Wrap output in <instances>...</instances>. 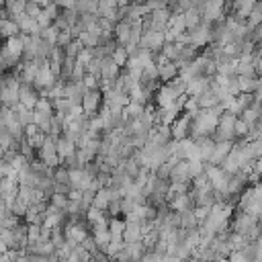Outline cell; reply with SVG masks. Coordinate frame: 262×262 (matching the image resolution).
<instances>
[{
    "label": "cell",
    "instance_id": "obj_43",
    "mask_svg": "<svg viewBox=\"0 0 262 262\" xmlns=\"http://www.w3.org/2000/svg\"><path fill=\"white\" fill-rule=\"evenodd\" d=\"M39 235H41V223H29V229H27L29 242H37Z\"/></svg>",
    "mask_w": 262,
    "mask_h": 262
},
{
    "label": "cell",
    "instance_id": "obj_2",
    "mask_svg": "<svg viewBox=\"0 0 262 262\" xmlns=\"http://www.w3.org/2000/svg\"><path fill=\"white\" fill-rule=\"evenodd\" d=\"M235 119L237 117L233 113H229V111H223L219 115V123H217V129H215V141H219V139H231L235 135V131H233Z\"/></svg>",
    "mask_w": 262,
    "mask_h": 262
},
{
    "label": "cell",
    "instance_id": "obj_27",
    "mask_svg": "<svg viewBox=\"0 0 262 262\" xmlns=\"http://www.w3.org/2000/svg\"><path fill=\"white\" fill-rule=\"evenodd\" d=\"M10 18H14V20H16V25L20 27V33H29V31H31V27H33V23H35V18H33V16H29L25 10H23V12H18V14H14V16H10Z\"/></svg>",
    "mask_w": 262,
    "mask_h": 262
},
{
    "label": "cell",
    "instance_id": "obj_29",
    "mask_svg": "<svg viewBox=\"0 0 262 262\" xmlns=\"http://www.w3.org/2000/svg\"><path fill=\"white\" fill-rule=\"evenodd\" d=\"M235 82H237V90L239 92H254L258 88V84H256V80L252 76H237Z\"/></svg>",
    "mask_w": 262,
    "mask_h": 262
},
{
    "label": "cell",
    "instance_id": "obj_5",
    "mask_svg": "<svg viewBox=\"0 0 262 262\" xmlns=\"http://www.w3.org/2000/svg\"><path fill=\"white\" fill-rule=\"evenodd\" d=\"M166 43V37H164V31H154V29H145L141 33V39H139V45L141 47H147L151 51H160Z\"/></svg>",
    "mask_w": 262,
    "mask_h": 262
},
{
    "label": "cell",
    "instance_id": "obj_22",
    "mask_svg": "<svg viewBox=\"0 0 262 262\" xmlns=\"http://www.w3.org/2000/svg\"><path fill=\"white\" fill-rule=\"evenodd\" d=\"M166 29H172L176 35L184 33L186 31V20H184V12H172L170 18H168V27Z\"/></svg>",
    "mask_w": 262,
    "mask_h": 262
},
{
    "label": "cell",
    "instance_id": "obj_10",
    "mask_svg": "<svg viewBox=\"0 0 262 262\" xmlns=\"http://www.w3.org/2000/svg\"><path fill=\"white\" fill-rule=\"evenodd\" d=\"M170 131H172V139L190 137V117H188L186 113H182V117H178V119L170 125Z\"/></svg>",
    "mask_w": 262,
    "mask_h": 262
},
{
    "label": "cell",
    "instance_id": "obj_11",
    "mask_svg": "<svg viewBox=\"0 0 262 262\" xmlns=\"http://www.w3.org/2000/svg\"><path fill=\"white\" fill-rule=\"evenodd\" d=\"M203 20L207 23H215V20H221L223 16V2H217V0H209L203 4Z\"/></svg>",
    "mask_w": 262,
    "mask_h": 262
},
{
    "label": "cell",
    "instance_id": "obj_32",
    "mask_svg": "<svg viewBox=\"0 0 262 262\" xmlns=\"http://www.w3.org/2000/svg\"><path fill=\"white\" fill-rule=\"evenodd\" d=\"M57 35H59V29H57L55 25H49V27L41 29V39H45L49 45H55V41H57Z\"/></svg>",
    "mask_w": 262,
    "mask_h": 262
},
{
    "label": "cell",
    "instance_id": "obj_34",
    "mask_svg": "<svg viewBox=\"0 0 262 262\" xmlns=\"http://www.w3.org/2000/svg\"><path fill=\"white\" fill-rule=\"evenodd\" d=\"M254 6H256V0H235L237 16H248V14L252 12Z\"/></svg>",
    "mask_w": 262,
    "mask_h": 262
},
{
    "label": "cell",
    "instance_id": "obj_6",
    "mask_svg": "<svg viewBox=\"0 0 262 262\" xmlns=\"http://www.w3.org/2000/svg\"><path fill=\"white\" fill-rule=\"evenodd\" d=\"M41 98V92L37 90L35 84L31 82H20V88H18V100L27 106V108H35L37 100Z\"/></svg>",
    "mask_w": 262,
    "mask_h": 262
},
{
    "label": "cell",
    "instance_id": "obj_33",
    "mask_svg": "<svg viewBox=\"0 0 262 262\" xmlns=\"http://www.w3.org/2000/svg\"><path fill=\"white\" fill-rule=\"evenodd\" d=\"M260 113H262V108H260L258 104H256V106H246V108H244V113H242V115H244L242 119H244L246 123H250V125H254V123L258 121V117H260Z\"/></svg>",
    "mask_w": 262,
    "mask_h": 262
},
{
    "label": "cell",
    "instance_id": "obj_51",
    "mask_svg": "<svg viewBox=\"0 0 262 262\" xmlns=\"http://www.w3.org/2000/svg\"><path fill=\"white\" fill-rule=\"evenodd\" d=\"M4 2H6V0H0V8H4Z\"/></svg>",
    "mask_w": 262,
    "mask_h": 262
},
{
    "label": "cell",
    "instance_id": "obj_37",
    "mask_svg": "<svg viewBox=\"0 0 262 262\" xmlns=\"http://www.w3.org/2000/svg\"><path fill=\"white\" fill-rule=\"evenodd\" d=\"M82 47H84V45L80 43V39H76V37H74V39H72V41H70V43L63 47V51H66V55H70V57H76V55H78V51H80Z\"/></svg>",
    "mask_w": 262,
    "mask_h": 262
},
{
    "label": "cell",
    "instance_id": "obj_31",
    "mask_svg": "<svg viewBox=\"0 0 262 262\" xmlns=\"http://www.w3.org/2000/svg\"><path fill=\"white\" fill-rule=\"evenodd\" d=\"M125 225H127V221H123V219H119V217H111V219H108V229H111L113 237H119V235H123V231H125Z\"/></svg>",
    "mask_w": 262,
    "mask_h": 262
},
{
    "label": "cell",
    "instance_id": "obj_36",
    "mask_svg": "<svg viewBox=\"0 0 262 262\" xmlns=\"http://www.w3.org/2000/svg\"><path fill=\"white\" fill-rule=\"evenodd\" d=\"M20 154H23V156H27V160H29V162H33V160L37 158V147H33V145L27 141V137H25V139L20 141Z\"/></svg>",
    "mask_w": 262,
    "mask_h": 262
},
{
    "label": "cell",
    "instance_id": "obj_49",
    "mask_svg": "<svg viewBox=\"0 0 262 262\" xmlns=\"http://www.w3.org/2000/svg\"><path fill=\"white\" fill-rule=\"evenodd\" d=\"M254 170H256L258 174H262V156L258 158V162H256V166H254Z\"/></svg>",
    "mask_w": 262,
    "mask_h": 262
},
{
    "label": "cell",
    "instance_id": "obj_39",
    "mask_svg": "<svg viewBox=\"0 0 262 262\" xmlns=\"http://www.w3.org/2000/svg\"><path fill=\"white\" fill-rule=\"evenodd\" d=\"M27 209H29V203H27V201H23V199L18 196V199L14 201V205H12V209H10V211H12L14 215H18V217H25Z\"/></svg>",
    "mask_w": 262,
    "mask_h": 262
},
{
    "label": "cell",
    "instance_id": "obj_45",
    "mask_svg": "<svg viewBox=\"0 0 262 262\" xmlns=\"http://www.w3.org/2000/svg\"><path fill=\"white\" fill-rule=\"evenodd\" d=\"M233 131H235V135H248V131H250V123H246L244 119H235Z\"/></svg>",
    "mask_w": 262,
    "mask_h": 262
},
{
    "label": "cell",
    "instance_id": "obj_44",
    "mask_svg": "<svg viewBox=\"0 0 262 262\" xmlns=\"http://www.w3.org/2000/svg\"><path fill=\"white\" fill-rule=\"evenodd\" d=\"M72 39H74V35H72V31H70V29H66V31H59L55 45H59V47H66V45H68Z\"/></svg>",
    "mask_w": 262,
    "mask_h": 262
},
{
    "label": "cell",
    "instance_id": "obj_3",
    "mask_svg": "<svg viewBox=\"0 0 262 262\" xmlns=\"http://www.w3.org/2000/svg\"><path fill=\"white\" fill-rule=\"evenodd\" d=\"M188 35H190V43H192V45H196V47H203V45H207V43L213 39L211 23H207V20L199 23L194 29H188Z\"/></svg>",
    "mask_w": 262,
    "mask_h": 262
},
{
    "label": "cell",
    "instance_id": "obj_40",
    "mask_svg": "<svg viewBox=\"0 0 262 262\" xmlns=\"http://www.w3.org/2000/svg\"><path fill=\"white\" fill-rule=\"evenodd\" d=\"M248 16H250V18H248V29H250V27H258V25L262 23V10H260L258 6H254Z\"/></svg>",
    "mask_w": 262,
    "mask_h": 262
},
{
    "label": "cell",
    "instance_id": "obj_30",
    "mask_svg": "<svg viewBox=\"0 0 262 262\" xmlns=\"http://www.w3.org/2000/svg\"><path fill=\"white\" fill-rule=\"evenodd\" d=\"M196 225H199V219H196V215L192 213V209H186V211L180 213V227L192 229V227H196Z\"/></svg>",
    "mask_w": 262,
    "mask_h": 262
},
{
    "label": "cell",
    "instance_id": "obj_50",
    "mask_svg": "<svg viewBox=\"0 0 262 262\" xmlns=\"http://www.w3.org/2000/svg\"><path fill=\"white\" fill-rule=\"evenodd\" d=\"M256 39H262V25H258V33H256Z\"/></svg>",
    "mask_w": 262,
    "mask_h": 262
},
{
    "label": "cell",
    "instance_id": "obj_35",
    "mask_svg": "<svg viewBox=\"0 0 262 262\" xmlns=\"http://www.w3.org/2000/svg\"><path fill=\"white\" fill-rule=\"evenodd\" d=\"M49 203L55 205L57 209H63V211H66V207H68V203H70V196H68L66 192H53V194L49 196Z\"/></svg>",
    "mask_w": 262,
    "mask_h": 262
},
{
    "label": "cell",
    "instance_id": "obj_25",
    "mask_svg": "<svg viewBox=\"0 0 262 262\" xmlns=\"http://www.w3.org/2000/svg\"><path fill=\"white\" fill-rule=\"evenodd\" d=\"M196 100H199V106H201V108H211L213 104H217V102H219L217 94H215L211 88H209V90H205L203 94H199V96H196Z\"/></svg>",
    "mask_w": 262,
    "mask_h": 262
},
{
    "label": "cell",
    "instance_id": "obj_42",
    "mask_svg": "<svg viewBox=\"0 0 262 262\" xmlns=\"http://www.w3.org/2000/svg\"><path fill=\"white\" fill-rule=\"evenodd\" d=\"M10 164H12V168H14V170H18V172H20L25 166H29V160H27V156H23V154L18 151V154L10 160Z\"/></svg>",
    "mask_w": 262,
    "mask_h": 262
},
{
    "label": "cell",
    "instance_id": "obj_19",
    "mask_svg": "<svg viewBox=\"0 0 262 262\" xmlns=\"http://www.w3.org/2000/svg\"><path fill=\"white\" fill-rule=\"evenodd\" d=\"M129 35H131V20H127V18L119 20L115 25V39L119 41V45H127Z\"/></svg>",
    "mask_w": 262,
    "mask_h": 262
},
{
    "label": "cell",
    "instance_id": "obj_41",
    "mask_svg": "<svg viewBox=\"0 0 262 262\" xmlns=\"http://www.w3.org/2000/svg\"><path fill=\"white\" fill-rule=\"evenodd\" d=\"M41 10H43V6H41L39 2H35V0H29L27 6H25V12H27L29 16H33V18H37Z\"/></svg>",
    "mask_w": 262,
    "mask_h": 262
},
{
    "label": "cell",
    "instance_id": "obj_21",
    "mask_svg": "<svg viewBox=\"0 0 262 262\" xmlns=\"http://www.w3.org/2000/svg\"><path fill=\"white\" fill-rule=\"evenodd\" d=\"M184 20H186V31L188 29H194L199 23H203V12L199 6H190L184 10Z\"/></svg>",
    "mask_w": 262,
    "mask_h": 262
},
{
    "label": "cell",
    "instance_id": "obj_18",
    "mask_svg": "<svg viewBox=\"0 0 262 262\" xmlns=\"http://www.w3.org/2000/svg\"><path fill=\"white\" fill-rule=\"evenodd\" d=\"M18 33H20V27L16 25L14 18H10V16H2L0 18V37L2 39H8V37L18 35Z\"/></svg>",
    "mask_w": 262,
    "mask_h": 262
},
{
    "label": "cell",
    "instance_id": "obj_28",
    "mask_svg": "<svg viewBox=\"0 0 262 262\" xmlns=\"http://www.w3.org/2000/svg\"><path fill=\"white\" fill-rule=\"evenodd\" d=\"M111 57H113V61H115L119 68H125V66H127V59H129V53H127L125 45H117V47L113 49Z\"/></svg>",
    "mask_w": 262,
    "mask_h": 262
},
{
    "label": "cell",
    "instance_id": "obj_14",
    "mask_svg": "<svg viewBox=\"0 0 262 262\" xmlns=\"http://www.w3.org/2000/svg\"><path fill=\"white\" fill-rule=\"evenodd\" d=\"M55 147H57V154H59V158L63 160V158H68V156H74L76 154V149H78V145H76V141L74 139H70L68 135H59L57 139H55Z\"/></svg>",
    "mask_w": 262,
    "mask_h": 262
},
{
    "label": "cell",
    "instance_id": "obj_7",
    "mask_svg": "<svg viewBox=\"0 0 262 262\" xmlns=\"http://www.w3.org/2000/svg\"><path fill=\"white\" fill-rule=\"evenodd\" d=\"M2 47H4V51H6L16 63L23 59L25 41H23V35H20V33H18V35H12V37H8V39H4V41H2Z\"/></svg>",
    "mask_w": 262,
    "mask_h": 262
},
{
    "label": "cell",
    "instance_id": "obj_23",
    "mask_svg": "<svg viewBox=\"0 0 262 262\" xmlns=\"http://www.w3.org/2000/svg\"><path fill=\"white\" fill-rule=\"evenodd\" d=\"M143 111H145V104H141V102H137V100H129V102L123 106V115H125L127 119H139V117L143 115Z\"/></svg>",
    "mask_w": 262,
    "mask_h": 262
},
{
    "label": "cell",
    "instance_id": "obj_46",
    "mask_svg": "<svg viewBox=\"0 0 262 262\" xmlns=\"http://www.w3.org/2000/svg\"><path fill=\"white\" fill-rule=\"evenodd\" d=\"M106 211H108V215H111V217H117V215L121 213V199H113V201L108 203Z\"/></svg>",
    "mask_w": 262,
    "mask_h": 262
},
{
    "label": "cell",
    "instance_id": "obj_15",
    "mask_svg": "<svg viewBox=\"0 0 262 262\" xmlns=\"http://www.w3.org/2000/svg\"><path fill=\"white\" fill-rule=\"evenodd\" d=\"M231 147H233V143H231V139H219L217 143H215V149H213V156H211V164H221L225 158H227V154L231 151Z\"/></svg>",
    "mask_w": 262,
    "mask_h": 262
},
{
    "label": "cell",
    "instance_id": "obj_47",
    "mask_svg": "<svg viewBox=\"0 0 262 262\" xmlns=\"http://www.w3.org/2000/svg\"><path fill=\"white\" fill-rule=\"evenodd\" d=\"M37 23L41 25V29H45V27H49V25H53V18H51V16H49V14L45 12V8H43V10L39 12V16H37Z\"/></svg>",
    "mask_w": 262,
    "mask_h": 262
},
{
    "label": "cell",
    "instance_id": "obj_12",
    "mask_svg": "<svg viewBox=\"0 0 262 262\" xmlns=\"http://www.w3.org/2000/svg\"><path fill=\"white\" fill-rule=\"evenodd\" d=\"M168 205H170L172 211L182 213V211H186V209H192L194 203H192L190 192H178V194H174V196L168 199Z\"/></svg>",
    "mask_w": 262,
    "mask_h": 262
},
{
    "label": "cell",
    "instance_id": "obj_38",
    "mask_svg": "<svg viewBox=\"0 0 262 262\" xmlns=\"http://www.w3.org/2000/svg\"><path fill=\"white\" fill-rule=\"evenodd\" d=\"M92 57H94V55H92V47H82V49L78 51V55H76V61L82 63V66H86Z\"/></svg>",
    "mask_w": 262,
    "mask_h": 262
},
{
    "label": "cell",
    "instance_id": "obj_16",
    "mask_svg": "<svg viewBox=\"0 0 262 262\" xmlns=\"http://www.w3.org/2000/svg\"><path fill=\"white\" fill-rule=\"evenodd\" d=\"M170 180L172 182H188L190 180V172H188V160H180L176 162V166L170 172Z\"/></svg>",
    "mask_w": 262,
    "mask_h": 262
},
{
    "label": "cell",
    "instance_id": "obj_8",
    "mask_svg": "<svg viewBox=\"0 0 262 262\" xmlns=\"http://www.w3.org/2000/svg\"><path fill=\"white\" fill-rule=\"evenodd\" d=\"M209 88H211V80H209V76H205V74L192 76V78L186 82V94H188V96H199V94H203V92L209 90Z\"/></svg>",
    "mask_w": 262,
    "mask_h": 262
},
{
    "label": "cell",
    "instance_id": "obj_48",
    "mask_svg": "<svg viewBox=\"0 0 262 262\" xmlns=\"http://www.w3.org/2000/svg\"><path fill=\"white\" fill-rule=\"evenodd\" d=\"M37 131H41V129H39V125H37V123H31V125H27V127H25V137H31V135H33V133H37Z\"/></svg>",
    "mask_w": 262,
    "mask_h": 262
},
{
    "label": "cell",
    "instance_id": "obj_26",
    "mask_svg": "<svg viewBox=\"0 0 262 262\" xmlns=\"http://www.w3.org/2000/svg\"><path fill=\"white\" fill-rule=\"evenodd\" d=\"M27 2H29V0H6V2H4V12H6V16H14V14L23 12L25 6H27Z\"/></svg>",
    "mask_w": 262,
    "mask_h": 262
},
{
    "label": "cell",
    "instance_id": "obj_4",
    "mask_svg": "<svg viewBox=\"0 0 262 262\" xmlns=\"http://www.w3.org/2000/svg\"><path fill=\"white\" fill-rule=\"evenodd\" d=\"M102 102H104V94H102L100 88L86 90L84 96H82V106H84V111H86L88 115H96L98 108L102 106Z\"/></svg>",
    "mask_w": 262,
    "mask_h": 262
},
{
    "label": "cell",
    "instance_id": "obj_24",
    "mask_svg": "<svg viewBox=\"0 0 262 262\" xmlns=\"http://www.w3.org/2000/svg\"><path fill=\"white\" fill-rule=\"evenodd\" d=\"M76 39H80V43L84 45V47H96L98 43H100V35L98 33H92V31H82Z\"/></svg>",
    "mask_w": 262,
    "mask_h": 262
},
{
    "label": "cell",
    "instance_id": "obj_9",
    "mask_svg": "<svg viewBox=\"0 0 262 262\" xmlns=\"http://www.w3.org/2000/svg\"><path fill=\"white\" fill-rule=\"evenodd\" d=\"M154 98H156V106L166 108V106H170V104H174V102H176L178 94H176V90H174L170 84H164V86H160V88L156 90Z\"/></svg>",
    "mask_w": 262,
    "mask_h": 262
},
{
    "label": "cell",
    "instance_id": "obj_17",
    "mask_svg": "<svg viewBox=\"0 0 262 262\" xmlns=\"http://www.w3.org/2000/svg\"><path fill=\"white\" fill-rule=\"evenodd\" d=\"M158 72H160V80H162V82H170V80H174V78L178 76L180 68L176 66V61L168 59V61H164V63L158 66Z\"/></svg>",
    "mask_w": 262,
    "mask_h": 262
},
{
    "label": "cell",
    "instance_id": "obj_20",
    "mask_svg": "<svg viewBox=\"0 0 262 262\" xmlns=\"http://www.w3.org/2000/svg\"><path fill=\"white\" fill-rule=\"evenodd\" d=\"M254 219H256L254 215H250L248 211H244V213L237 217V221H235V231H237V233H244V235L250 233V231L254 229Z\"/></svg>",
    "mask_w": 262,
    "mask_h": 262
},
{
    "label": "cell",
    "instance_id": "obj_1",
    "mask_svg": "<svg viewBox=\"0 0 262 262\" xmlns=\"http://www.w3.org/2000/svg\"><path fill=\"white\" fill-rule=\"evenodd\" d=\"M55 82H57V76L53 74V70H51V66H49V59H45V61L41 63V68H39V72H37L33 84L37 86V90L41 92V96H45L47 90H49Z\"/></svg>",
    "mask_w": 262,
    "mask_h": 262
},
{
    "label": "cell",
    "instance_id": "obj_13",
    "mask_svg": "<svg viewBox=\"0 0 262 262\" xmlns=\"http://www.w3.org/2000/svg\"><path fill=\"white\" fill-rule=\"evenodd\" d=\"M125 221H127L125 231H123V239H125V244L141 239V237H143V231H141V221H139V219H125Z\"/></svg>",
    "mask_w": 262,
    "mask_h": 262
}]
</instances>
